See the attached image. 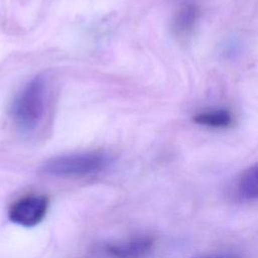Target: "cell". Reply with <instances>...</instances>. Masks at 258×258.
I'll use <instances>...</instances> for the list:
<instances>
[{
  "instance_id": "277c9868",
  "label": "cell",
  "mask_w": 258,
  "mask_h": 258,
  "mask_svg": "<svg viewBox=\"0 0 258 258\" xmlns=\"http://www.w3.org/2000/svg\"><path fill=\"white\" fill-rule=\"evenodd\" d=\"M153 239L149 236H138L122 242L106 245L105 251L112 258H143L153 247Z\"/></svg>"
},
{
  "instance_id": "52a82bcc",
  "label": "cell",
  "mask_w": 258,
  "mask_h": 258,
  "mask_svg": "<svg viewBox=\"0 0 258 258\" xmlns=\"http://www.w3.org/2000/svg\"><path fill=\"white\" fill-rule=\"evenodd\" d=\"M238 192L245 200L258 198V161L242 174L238 184Z\"/></svg>"
},
{
  "instance_id": "7a4b0ae2",
  "label": "cell",
  "mask_w": 258,
  "mask_h": 258,
  "mask_svg": "<svg viewBox=\"0 0 258 258\" xmlns=\"http://www.w3.org/2000/svg\"><path fill=\"white\" fill-rule=\"evenodd\" d=\"M45 81L43 77H34L18 93L12 104V117L24 131L33 130L41 120L44 110Z\"/></svg>"
},
{
  "instance_id": "6da1fadb",
  "label": "cell",
  "mask_w": 258,
  "mask_h": 258,
  "mask_svg": "<svg viewBox=\"0 0 258 258\" xmlns=\"http://www.w3.org/2000/svg\"><path fill=\"white\" fill-rule=\"evenodd\" d=\"M110 162V157L100 151L71 153L47 160L42 171L57 177L84 176L104 170Z\"/></svg>"
},
{
  "instance_id": "5b68a950",
  "label": "cell",
  "mask_w": 258,
  "mask_h": 258,
  "mask_svg": "<svg viewBox=\"0 0 258 258\" xmlns=\"http://www.w3.org/2000/svg\"><path fill=\"white\" fill-rule=\"evenodd\" d=\"M199 17L200 9L197 4L191 2L182 3L172 18L171 29L173 34L181 39L188 37L196 28Z\"/></svg>"
},
{
  "instance_id": "3957f363",
  "label": "cell",
  "mask_w": 258,
  "mask_h": 258,
  "mask_svg": "<svg viewBox=\"0 0 258 258\" xmlns=\"http://www.w3.org/2000/svg\"><path fill=\"white\" fill-rule=\"evenodd\" d=\"M49 201L42 195H30L16 201L8 211L9 220L22 227H34L42 222Z\"/></svg>"
},
{
  "instance_id": "ba28073f",
  "label": "cell",
  "mask_w": 258,
  "mask_h": 258,
  "mask_svg": "<svg viewBox=\"0 0 258 258\" xmlns=\"http://www.w3.org/2000/svg\"><path fill=\"white\" fill-rule=\"evenodd\" d=\"M200 258H236L231 255H212V256H206V257H200Z\"/></svg>"
},
{
  "instance_id": "8992f818",
  "label": "cell",
  "mask_w": 258,
  "mask_h": 258,
  "mask_svg": "<svg viewBox=\"0 0 258 258\" xmlns=\"http://www.w3.org/2000/svg\"><path fill=\"white\" fill-rule=\"evenodd\" d=\"M194 122L211 128H228L233 125L234 118L227 109H210L197 113Z\"/></svg>"
}]
</instances>
